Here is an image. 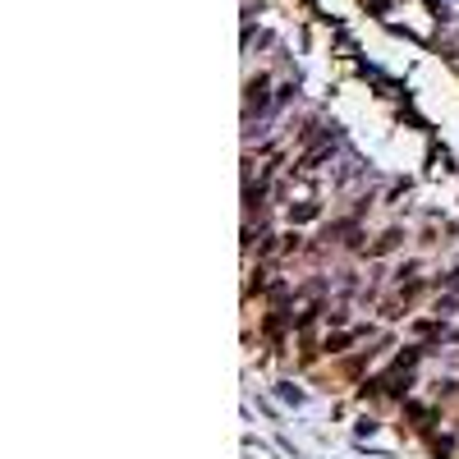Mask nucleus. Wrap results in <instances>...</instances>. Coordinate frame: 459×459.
Instances as JSON below:
<instances>
[{"label": "nucleus", "mask_w": 459, "mask_h": 459, "mask_svg": "<svg viewBox=\"0 0 459 459\" xmlns=\"http://www.w3.org/2000/svg\"><path fill=\"white\" fill-rule=\"evenodd\" d=\"M399 239H404V234H399V230H390V234H382V239H377V248H372V253H390Z\"/></svg>", "instance_id": "2"}, {"label": "nucleus", "mask_w": 459, "mask_h": 459, "mask_svg": "<svg viewBox=\"0 0 459 459\" xmlns=\"http://www.w3.org/2000/svg\"><path fill=\"white\" fill-rule=\"evenodd\" d=\"M253 106H266V78L248 83V115H253Z\"/></svg>", "instance_id": "1"}]
</instances>
